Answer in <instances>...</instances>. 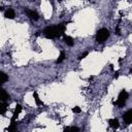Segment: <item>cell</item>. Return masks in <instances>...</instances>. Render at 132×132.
<instances>
[{
  "label": "cell",
  "instance_id": "obj_15",
  "mask_svg": "<svg viewBox=\"0 0 132 132\" xmlns=\"http://www.w3.org/2000/svg\"><path fill=\"white\" fill-rule=\"evenodd\" d=\"M7 130H8L9 132L16 131V125H15V123H10V125H9L8 128H7Z\"/></svg>",
  "mask_w": 132,
  "mask_h": 132
},
{
  "label": "cell",
  "instance_id": "obj_6",
  "mask_svg": "<svg viewBox=\"0 0 132 132\" xmlns=\"http://www.w3.org/2000/svg\"><path fill=\"white\" fill-rule=\"evenodd\" d=\"M26 11V13H27V15L30 18V19H32V20H34V21H36V20H38V18H39V15H38V13L36 12V11H33V10H30V9H26L25 10Z\"/></svg>",
  "mask_w": 132,
  "mask_h": 132
},
{
  "label": "cell",
  "instance_id": "obj_16",
  "mask_svg": "<svg viewBox=\"0 0 132 132\" xmlns=\"http://www.w3.org/2000/svg\"><path fill=\"white\" fill-rule=\"evenodd\" d=\"M72 111H73L74 113H79V112L81 111V109H80V107L75 106V107H73V108H72Z\"/></svg>",
  "mask_w": 132,
  "mask_h": 132
},
{
  "label": "cell",
  "instance_id": "obj_5",
  "mask_svg": "<svg viewBox=\"0 0 132 132\" xmlns=\"http://www.w3.org/2000/svg\"><path fill=\"white\" fill-rule=\"evenodd\" d=\"M21 111H22V106H21L20 104H16L15 109H14V111H13V114H12V117H11V119H10V123H15V119L19 117V114H20Z\"/></svg>",
  "mask_w": 132,
  "mask_h": 132
},
{
  "label": "cell",
  "instance_id": "obj_4",
  "mask_svg": "<svg viewBox=\"0 0 132 132\" xmlns=\"http://www.w3.org/2000/svg\"><path fill=\"white\" fill-rule=\"evenodd\" d=\"M123 120L125 122V124L129 125L132 123V109H129L127 110L124 114H123Z\"/></svg>",
  "mask_w": 132,
  "mask_h": 132
},
{
  "label": "cell",
  "instance_id": "obj_2",
  "mask_svg": "<svg viewBox=\"0 0 132 132\" xmlns=\"http://www.w3.org/2000/svg\"><path fill=\"white\" fill-rule=\"evenodd\" d=\"M108 37H109V31L105 28H102V29L98 30V32L96 34V41L98 43H103Z\"/></svg>",
  "mask_w": 132,
  "mask_h": 132
},
{
  "label": "cell",
  "instance_id": "obj_11",
  "mask_svg": "<svg viewBox=\"0 0 132 132\" xmlns=\"http://www.w3.org/2000/svg\"><path fill=\"white\" fill-rule=\"evenodd\" d=\"M7 106H8V104H7L5 101H2V104H1V106H0V113H1V114H4V113H5V111H6V109H7Z\"/></svg>",
  "mask_w": 132,
  "mask_h": 132
},
{
  "label": "cell",
  "instance_id": "obj_21",
  "mask_svg": "<svg viewBox=\"0 0 132 132\" xmlns=\"http://www.w3.org/2000/svg\"><path fill=\"white\" fill-rule=\"evenodd\" d=\"M130 73H132V68H131V70H130Z\"/></svg>",
  "mask_w": 132,
  "mask_h": 132
},
{
  "label": "cell",
  "instance_id": "obj_20",
  "mask_svg": "<svg viewBox=\"0 0 132 132\" xmlns=\"http://www.w3.org/2000/svg\"><path fill=\"white\" fill-rule=\"evenodd\" d=\"M116 33H117V34H118V35H119V34H120V30H119V28H118V27H117V28H116Z\"/></svg>",
  "mask_w": 132,
  "mask_h": 132
},
{
  "label": "cell",
  "instance_id": "obj_9",
  "mask_svg": "<svg viewBox=\"0 0 132 132\" xmlns=\"http://www.w3.org/2000/svg\"><path fill=\"white\" fill-rule=\"evenodd\" d=\"M63 37H64V42L67 44V45H69V46H72L73 45V39H72V37H70V36H68V35H63Z\"/></svg>",
  "mask_w": 132,
  "mask_h": 132
},
{
  "label": "cell",
  "instance_id": "obj_13",
  "mask_svg": "<svg viewBox=\"0 0 132 132\" xmlns=\"http://www.w3.org/2000/svg\"><path fill=\"white\" fill-rule=\"evenodd\" d=\"M7 99H9V95L6 93L5 90H1V101H6Z\"/></svg>",
  "mask_w": 132,
  "mask_h": 132
},
{
  "label": "cell",
  "instance_id": "obj_12",
  "mask_svg": "<svg viewBox=\"0 0 132 132\" xmlns=\"http://www.w3.org/2000/svg\"><path fill=\"white\" fill-rule=\"evenodd\" d=\"M66 58V54H65V52L64 51H61V53H60V56H59V58L57 59V63H62L63 61H64V59Z\"/></svg>",
  "mask_w": 132,
  "mask_h": 132
},
{
  "label": "cell",
  "instance_id": "obj_8",
  "mask_svg": "<svg viewBox=\"0 0 132 132\" xmlns=\"http://www.w3.org/2000/svg\"><path fill=\"white\" fill-rule=\"evenodd\" d=\"M108 124H109V126H110L111 128H113V129H117V128H119V126H120L118 119H110V120H108Z\"/></svg>",
  "mask_w": 132,
  "mask_h": 132
},
{
  "label": "cell",
  "instance_id": "obj_19",
  "mask_svg": "<svg viewBox=\"0 0 132 132\" xmlns=\"http://www.w3.org/2000/svg\"><path fill=\"white\" fill-rule=\"evenodd\" d=\"M118 76H119V71H116V72H114L113 77H114V78H118Z\"/></svg>",
  "mask_w": 132,
  "mask_h": 132
},
{
  "label": "cell",
  "instance_id": "obj_1",
  "mask_svg": "<svg viewBox=\"0 0 132 132\" xmlns=\"http://www.w3.org/2000/svg\"><path fill=\"white\" fill-rule=\"evenodd\" d=\"M66 29V24H60V25H54V26H50L46 27L43 30V34L46 38H57L60 37L61 35H64Z\"/></svg>",
  "mask_w": 132,
  "mask_h": 132
},
{
  "label": "cell",
  "instance_id": "obj_7",
  "mask_svg": "<svg viewBox=\"0 0 132 132\" xmlns=\"http://www.w3.org/2000/svg\"><path fill=\"white\" fill-rule=\"evenodd\" d=\"M4 15H5V18L6 19H14V16H15V13H14V10L13 9H11V8H8L5 12H4Z\"/></svg>",
  "mask_w": 132,
  "mask_h": 132
},
{
  "label": "cell",
  "instance_id": "obj_3",
  "mask_svg": "<svg viewBox=\"0 0 132 132\" xmlns=\"http://www.w3.org/2000/svg\"><path fill=\"white\" fill-rule=\"evenodd\" d=\"M128 97H129L128 93H127L125 90H122V91L120 92V94H119L118 100H117V101H113V104L117 105V106H119V107H123V106L125 105L126 100L128 99Z\"/></svg>",
  "mask_w": 132,
  "mask_h": 132
},
{
  "label": "cell",
  "instance_id": "obj_10",
  "mask_svg": "<svg viewBox=\"0 0 132 132\" xmlns=\"http://www.w3.org/2000/svg\"><path fill=\"white\" fill-rule=\"evenodd\" d=\"M33 97H34V100H35V103H36V105H43V103H42V101L39 99V97H38V94H37V92H33Z\"/></svg>",
  "mask_w": 132,
  "mask_h": 132
},
{
  "label": "cell",
  "instance_id": "obj_17",
  "mask_svg": "<svg viewBox=\"0 0 132 132\" xmlns=\"http://www.w3.org/2000/svg\"><path fill=\"white\" fill-rule=\"evenodd\" d=\"M64 130L66 131V130H72V131H78L79 129L77 128V127H65L64 128Z\"/></svg>",
  "mask_w": 132,
  "mask_h": 132
},
{
  "label": "cell",
  "instance_id": "obj_14",
  "mask_svg": "<svg viewBox=\"0 0 132 132\" xmlns=\"http://www.w3.org/2000/svg\"><path fill=\"white\" fill-rule=\"evenodd\" d=\"M0 77H1V79H0V84H1V85H3L5 81L8 80V76H7L4 72H0Z\"/></svg>",
  "mask_w": 132,
  "mask_h": 132
},
{
  "label": "cell",
  "instance_id": "obj_18",
  "mask_svg": "<svg viewBox=\"0 0 132 132\" xmlns=\"http://www.w3.org/2000/svg\"><path fill=\"white\" fill-rule=\"evenodd\" d=\"M87 56H88V52H85V53H84L82 55H80V56L78 57V60L80 61V60H82V59H84L85 57H87Z\"/></svg>",
  "mask_w": 132,
  "mask_h": 132
}]
</instances>
